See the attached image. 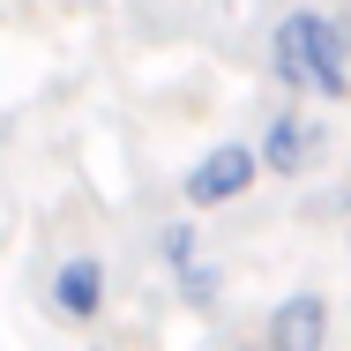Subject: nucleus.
<instances>
[{"mask_svg":"<svg viewBox=\"0 0 351 351\" xmlns=\"http://www.w3.org/2000/svg\"><path fill=\"white\" fill-rule=\"evenodd\" d=\"M254 172H262V157H254L247 142H217L210 157H202V165L187 172V187H180V195H187L195 210H217V202L247 195V187H254Z\"/></svg>","mask_w":351,"mask_h":351,"instance_id":"obj_2","label":"nucleus"},{"mask_svg":"<svg viewBox=\"0 0 351 351\" xmlns=\"http://www.w3.org/2000/svg\"><path fill=\"white\" fill-rule=\"evenodd\" d=\"M314 149H322V128H306L299 112H277L269 135H262V165H269V172H306Z\"/></svg>","mask_w":351,"mask_h":351,"instance_id":"obj_5","label":"nucleus"},{"mask_svg":"<svg viewBox=\"0 0 351 351\" xmlns=\"http://www.w3.org/2000/svg\"><path fill=\"white\" fill-rule=\"evenodd\" d=\"M269 68L284 90L306 97H351V15H322V8H291L269 38Z\"/></svg>","mask_w":351,"mask_h":351,"instance_id":"obj_1","label":"nucleus"},{"mask_svg":"<svg viewBox=\"0 0 351 351\" xmlns=\"http://www.w3.org/2000/svg\"><path fill=\"white\" fill-rule=\"evenodd\" d=\"M53 306H60V322H97V314H105V262H97V254L60 262V277H53Z\"/></svg>","mask_w":351,"mask_h":351,"instance_id":"obj_3","label":"nucleus"},{"mask_svg":"<svg viewBox=\"0 0 351 351\" xmlns=\"http://www.w3.org/2000/svg\"><path fill=\"white\" fill-rule=\"evenodd\" d=\"M322 329H329V306L314 291H299V299H284L277 322H269V351H322Z\"/></svg>","mask_w":351,"mask_h":351,"instance_id":"obj_4","label":"nucleus"},{"mask_svg":"<svg viewBox=\"0 0 351 351\" xmlns=\"http://www.w3.org/2000/svg\"><path fill=\"white\" fill-rule=\"evenodd\" d=\"M247 351H269V344H247Z\"/></svg>","mask_w":351,"mask_h":351,"instance_id":"obj_6","label":"nucleus"}]
</instances>
